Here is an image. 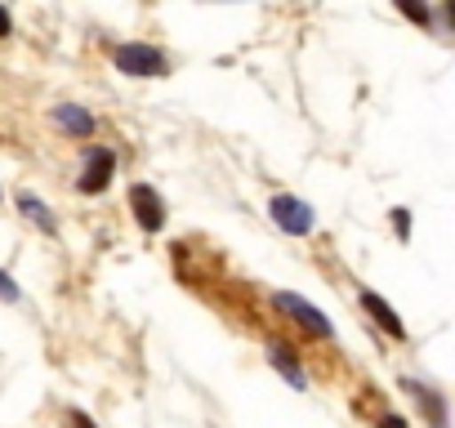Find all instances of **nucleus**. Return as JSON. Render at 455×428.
Listing matches in <instances>:
<instances>
[{
  "label": "nucleus",
  "instance_id": "nucleus-1",
  "mask_svg": "<svg viewBox=\"0 0 455 428\" xmlns=\"http://www.w3.org/2000/svg\"><path fill=\"white\" fill-rule=\"evenodd\" d=\"M116 67H121L125 76H161V72H165V59H161V50H152V45H121V50H116Z\"/></svg>",
  "mask_w": 455,
  "mask_h": 428
},
{
  "label": "nucleus",
  "instance_id": "nucleus-2",
  "mask_svg": "<svg viewBox=\"0 0 455 428\" xmlns=\"http://www.w3.org/2000/svg\"><path fill=\"white\" fill-rule=\"evenodd\" d=\"M273 219L291 237H304V233H313V205H304L299 196H273Z\"/></svg>",
  "mask_w": 455,
  "mask_h": 428
},
{
  "label": "nucleus",
  "instance_id": "nucleus-3",
  "mask_svg": "<svg viewBox=\"0 0 455 428\" xmlns=\"http://www.w3.org/2000/svg\"><path fill=\"white\" fill-rule=\"evenodd\" d=\"M277 308H282V313H291L304 330H313V335H331L326 313H322V308H313L308 299H299V295H286V290H282V295H277Z\"/></svg>",
  "mask_w": 455,
  "mask_h": 428
},
{
  "label": "nucleus",
  "instance_id": "nucleus-4",
  "mask_svg": "<svg viewBox=\"0 0 455 428\" xmlns=\"http://www.w3.org/2000/svg\"><path fill=\"white\" fill-rule=\"evenodd\" d=\"M130 205H134V214H139V224L148 228V233H156L161 224H165V205H161V196L148 187V183H139L134 192H130Z\"/></svg>",
  "mask_w": 455,
  "mask_h": 428
},
{
  "label": "nucleus",
  "instance_id": "nucleus-5",
  "mask_svg": "<svg viewBox=\"0 0 455 428\" xmlns=\"http://www.w3.org/2000/svg\"><path fill=\"white\" fill-rule=\"evenodd\" d=\"M112 170H116V156L112 152H90V165H85V174H81V192H103L108 183H112Z\"/></svg>",
  "mask_w": 455,
  "mask_h": 428
},
{
  "label": "nucleus",
  "instance_id": "nucleus-6",
  "mask_svg": "<svg viewBox=\"0 0 455 428\" xmlns=\"http://www.w3.org/2000/svg\"><path fill=\"white\" fill-rule=\"evenodd\" d=\"M54 125L68 130V134H76V139H90V134H94V116H90L85 107H72V103L54 107Z\"/></svg>",
  "mask_w": 455,
  "mask_h": 428
},
{
  "label": "nucleus",
  "instance_id": "nucleus-7",
  "mask_svg": "<svg viewBox=\"0 0 455 428\" xmlns=\"http://www.w3.org/2000/svg\"><path fill=\"white\" fill-rule=\"evenodd\" d=\"M362 304H366V313H371V317H375V321H379V326L393 335V339H402V335H406V326L397 321V313H393V308H388L379 295H362Z\"/></svg>",
  "mask_w": 455,
  "mask_h": 428
},
{
  "label": "nucleus",
  "instance_id": "nucleus-8",
  "mask_svg": "<svg viewBox=\"0 0 455 428\" xmlns=\"http://www.w3.org/2000/svg\"><path fill=\"white\" fill-rule=\"evenodd\" d=\"M268 361H273V366H277V370H282V375H286V379L295 384V388H304V370L295 366V357H291V348H282V344H273V348H268Z\"/></svg>",
  "mask_w": 455,
  "mask_h": 428
},
{
  "label": "nucleus",
  "instance_id": "nucleus-9",
  "mask_svg": "<svg viewBox=\"0 0 455 428\" xmlns=\"http://www.w3.org/2000/svg\"><path fill=\"white\" fill-rule=\"evenodd\" d=\"M19 205H23V214H32V219H36V224H41L45 233H54V219H50V210H45V205H41L36 196H28V192H23V196H19Z\"/></svg>",
  "mask_w": 455,
  "mask_h": 428
},
{
  "label": "nucleus",
  "instance_id": "nucleus-10",
  "mask_svg": "<svg viewBox=\"0 0 455 428\" xmlns=\"http://www.w3.org/2000/svg\"><path fill=\"white\" fill-rule=\"evenodd\" d=\"M0 295H5V299H19V286H14L5 273H0Z\"/></svg>",
  "mask_w": 455,
  "mask_h": 428
},
{
  "label": "nucleus",
  "instance_id": "nucleus-11",
  "mask_svg": "<svg viewBox=\"0 0 455 428\" xmlns=\"http://www.w3.org/2000/svg\"><path fill=\"white\" fill-rule=\"evenodd\" d=\"M10 28H14L10 23V10H0V36H10Z\"/></svg>",
  "mask_w": 455,
  "mask_h": 428
},
{
  "label": "nucleus",
  "instance_id": "nucleus-12",
  "mask_svg": "<svg viewBox=\"0 0 455 428\" xmlns=\"http://www.w3.org/2000/svg\"><path fill=\"white\" fill-rule=\"evenodd\" d=\"M379 428H406V419H397V415H388V419H384Z\"/></svg>",
  "mask_w": 455,
  "mask_h": 428
},
{
  "label": "nucleus",
  "instance_id": "nucleus-13",
  "mask_svg": "<svg viewBox=\"0 0 455 428\" xmlns=\"http://www.w3.org/2000/svg\"><path fill=\"white\" fill-rule=\"evenodd\" d=\"M72 424H76V428H94V424H90V419H85L81 410H72Z\"/></svg>",
  "mask_w": 455,
  "mask_h": 428
}]
</instances>
